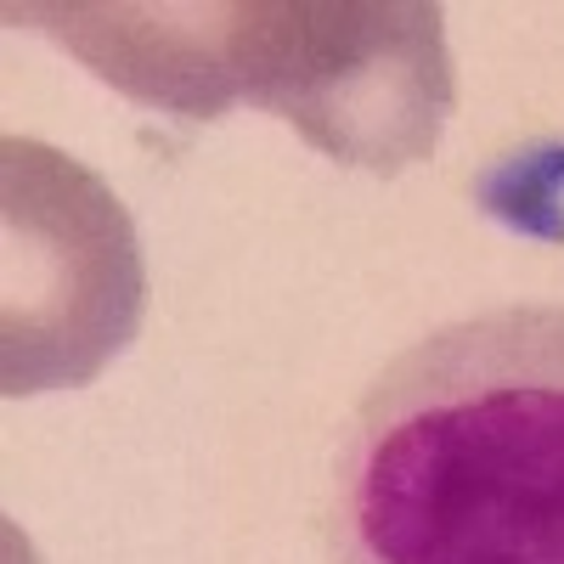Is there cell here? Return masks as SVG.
I'll return each instance as SVG.
<instances>
[{"mask_svg":"<svg viewBox=\"0 0 564 564\" xmlns=\"http://www.w3.org/2000/svg\"><path fill=\"white\" fill-rule=\"evenodd\" d=\"M334 564H564V305H508L401 350L327 475Z\"/></svg>","mask_w":564,"mask_h":564,"instance_id":"cell-1","label":"cell"},{"mask_svg":"<svg viewBox=\"0 0 564 564\" xmlns=\"http://www.w3.org/2000/svg\"><path fill=\"white\" fill-rule=\"evenodd\" d=\"M231 102L289 119L316 153L401 175L435 153L457 79L430 0H238L220 18Z\"/></svg>","mask_w":564,"mask_h":564,"instance_id":"cell-2","label":"cell"},{"mask_svg":"<svg viewBox=\"0 0 564 564\" xmlns=\"http://www.w3.org/2000/svg\"><path fill=\"white\" fill-rule=\"evenodd\" d=\"M0 390L90 384L135 339L148 265L113 186L34 135L0 141Z\"/></svg>","mask_w":564,"mask_h":564,"instance_id":"cell-3","label":"cell"},{"mask_svg":"<svg viewBox=\"0 0 564 564\" xmlns=\"http://www.w3.org/2000/svg\"><path fill=\"white\" fill-rule=\"evenodd\" d=\"M220 18L226 7H7V23L52 34L130 102L181 119H220L231 108Z\"/></svg>","mask_w":564,"mask_h":564,"instance_id":"cell-4","label":"cell"}]
</instances>
